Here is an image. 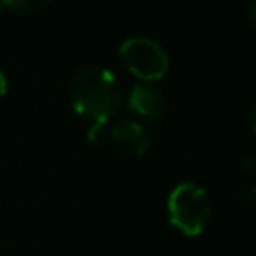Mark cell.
<instances>
[{"label":"cell","mask_w":256,"mask_h":256,"mask_svg":"<svg viewBox=\"0 0 256 256\" xmlns=\"http://www.w3.org/2000/svg\"><path fill=\"white\" fill-rule=\"evenodd\" d=\"M68 96L74 112L90 124H108L122 104V90L114 72L100 64L78 68L70 78Z\"/></svg>","instance_id":"1"},{"label":"cell","mask_w":256,"mask_h":256,"mask_svg":"<svg viewBox=\"0 0 256 256\" xmlns=\"http://www.w3.org/2000/svg\"><path fill=\"white\" fill-rule=\"evenodd\" d=\"M166 210L170 224L184 236L194 238L200 236L210 222L212 202L204 188L194 182H182L170 192Z\"/></svg>","instance_id":"2"},{"label":"cell","mask_w":256,"mask_h":256,"mask_svg":"<svg viewBox=\"0 0 256 256\" xmlns=\"http://www.w3.org/2000/svg\"><path fill=\"white\" fill-rule=\"evenodd\" d=\"M118 56L132 76L150 84L162 80L170 68L168 52L162 48V44L146 36L126 38L118 48Z\"/></svg>","instance_id":"3"},{"label":"cell","mask_w":256,"mask_h":256,"mask_svg":"<svg viewBox=\"0 0 256 256\" xmlns=\"http://www.w3.org/2000/svg\"><path fill=\"white\" fill-rule=\"evenodd\" d=\"M128 108L144 120H158L166 112V96L158 86L150 82H138L130 90Z\"/></svg>","instance_id":"4"},{"label":"cell","mask_w":256,"mask_h":256,"mask_svg":"<svg viewBox=\"0 0 256 256\" xmlns=\"http://www.w3.org/2000/svg\"><path fill=\"white\" fill-rule=\"evenodd\" d=\"M110 136L122 152L134 154V156L146 154L152 144L148 130L138 120H132V118H122V120L114 122L110 128Z\"/></svg>","instance_id":"5"},{"label":"cell","mask_w":256,"mask_h":256,"mask_svg":"<svg viewBox=\"0 0 256 256\" xmlns=\"http://www.w3.org/2000/svg\"><path fill=\"white\" fill-rule=\"evenodd\" d=\"M0 2L18 14H34L50 4V0H0Z\"/></svg>","instance_id":"6"},{"label":"cell","mask_w":256,"mask_h":256,"mask_svg":"<svg viewBox=\"0 0 256 256\" xmlns=\"http://www.w3.org/2000/svg\"><path fill=\"white\" fill-rule=\"evenodd\" d=\"M88 140L94 146H100L106 140V124H90V128H88Z\"/></svg>","instance_id":"7"},{"label":"cell","mask_w":256,"mask_h":256,"mask_svg":"<svg viewBox=\"0 0 256 256\" xmlns=\"http://www.w3.org/2000/svg\"><path fill=\"white\" fill-rule=\"evenodd\" d=\"M6 90H8V78H6L4 70L0 68V98L6 94Z\"/></svg>","instance_id":"8"},{"label":"cell","mask_w":256,"mask_h":256,"mask_svg":"<svg viewBox=\"0 0 256 256\" xmlns=\"http://www.w3.org/2000/svg\"><path fill=\"white\" fill-rule=\"evenodd\" d=\"M248 16H250V22H252V26H254V30H256V0H252V2H250Z\"/></svg>","instance_id":"9"},{"label":"cell","mask_w":256,"mask_h":256,"mask_svg":"<svg viewBox=\"0 0 256 256\" xmlns=\"http://www.w3.org/2000/svg\"><path fill=\"white\" fill-rule=\"evenodd\" d=\"M250 124H252V134L256 136V102L252 104V112H250Z\"/></svg>","instance_id":"10"}]
</instances>
